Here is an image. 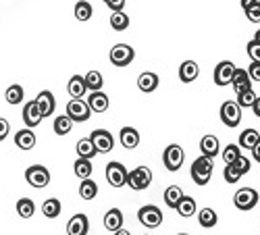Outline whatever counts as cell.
<instances>
[{
	"label": "cell",
	"mask_w": 260,
	"mask_h": 235,
	"mask_svg": "<svg viewBox=\"0 0 260 235\" xmlns=\"http://www.w3.org/2000/svg\"><path fill=\"white\" fill-rule=\"evenodd\" d=\"M198 223H200V227H204V229H212L216 223H219V217H216V212H214L212 208H202V210L198 212Z\"/></svg>",
	"instance_id": "30"
},
{
	"label": "cell",
	"mask_w": 260,
	"mask_h": 235,
	"mask_svg": "<svg viewBox=\"0 0 260 235\" xmlns=\"http://www.w3.org/2000/svg\"><path fill=\"white\" fill-rule=\"evenodd\" d=\"M25 181L36 187V189H42V187H46L50 183V171L46 166H42V164H31L27 166L25 171Z\"/></svg>",
	"instance_id": "4"
},
{
	"label": "cell",
	"mask_w": 260,
	"mask_h": 235,
	"mask_svg": "<svg viewBox=\"0 0 260 235\" xmlns=\"http://www.w3.org/2000/svg\"><path fill=\"white\" fill-rule=\"evenodd\" d=\"M175 210L179 212V215L181 217H193V215H196V200H193L191 196H185L183 194V198L179 200V204L175 206Z\"/></svg>",
	"instance_id": "26"
},
{
	"label": "cell",
	"mask_w": 260,
	"mask_h": 235,
	"mask_svg": "<svg viewBox=\"0 0 260 235\" xmlns=\"http://www.w3.org/2000/svg\"><path fill=\"white\" fill-rule=\"evenodd\" d=\"M256 98H258V96H256L254 90L250 88V90H244V92L237 94V104H240V109H252V104H254Z\"/></svg>",
	"instance_id": "39"
},
{
	"label": "cell",
	"mask_w": 260,
	"mask_h": 235,
	"mask_svg": "<svg viewBox=\"0 0 260 235\" xmlns=\"http://www.w3.org/2000/svg\"><path fill=\"white\" fill-rule=\"evenodd\" d=\"M138 221L148 229H156L162 225V212L154 204H146L138 210Z\"/></svg>",
	"instance_id": "2"
},
{
	"label": "cell",
	"mask_w": 260,
	"mask_h": 235,
	"mask_svg": "<svg viewBox=\"0 0 260 235\" xmlns=\"http://www.w3.org/2000/svg\"><path fill=\"white\" fill-rule=\"evenodd\" d=\"M223 177H225V181H227V183H237V181L242 179V175L237 173V171H235V166H233V164H225Z\"/></svg>",
	"instance_id": "42"
},
{
	"label": "cell",
	"mask_w": 260,
	"mask_h": 235,
	"mask_svg": "<svg viewBox=\"0 0 260 235\" xmlns=\"http://www.w3.org/2000/svg\"><path fill=\"white\" fill-rule=\"evenodd\" d=\"M221 121L227 127H237V125H240V121H242V109H240V104L233 102V100H227L221 106Z\"/></svg>",
	"instance_id": "10"
},
{
	"label": "cell",
	"mask_w": 260,
	"mask_h": 235,
	"mask_svg": "<svg viewBox=\"0 0 260 235\" xmlns=\"http://www.w3.org/2000/svg\"><path fill=\"white\" fill-rule=\"evenodd\" d=\"M106 181L113 187H123L127 183V169L117 160L108 162L106 164Z\"/></svg>",
	"instance_id": "9"
},
{
	"label": "cell",
	"mask_w": 260,
	"mask_h": 235,
	"mask_svg": "<svg viewBox=\"0 0 260 235\" xmlns=\"http://www.w3.org/2000/svg\"><path fill=\"white\" fill-rule=\"evenodd\" d=\"M9 131H11V125H9V121L0 117V142H3V140L9 136Z\"/></svg>",
	"instance_id": "47"
},
{
	"label": "cell",
	"mask_w": 260,
	"mask_h": 235,
	"mask_svg": "<svg viewBox=\"0 0 260 235\" xmlns=\"http://www.w3.org/2000/svg\"><path fill=\"white\" fill-rule=\"evenodd\" d=\"M231 164L235 166V171H237V173H240V175H246L248 171H250V160H248L244 154H240V156H237V158H235Z\"/></svg>",
	"instance_id": "41"
},
{
	"label": "cell",
	"mask_w": 260,
	"mask_h": 235,
	"mask_svg": "<svg viewBox=\"0 0 260 235\" xmlns=\"http://www.w3.org/2000/svg\"><path fill=\"white\" fill-rule=\"evenodd\" d=\"M240 154H242V152H240V146H235V144L225 146V150H223V160H225V164H231Z\"/></svg>",
	"instance_id": "40"
},
{
	"label": "cell",
	"mask_w": 260,
	"mask_h": 235,
	"mask_svg": "<svg viewBox=\"0 0 260 235\" xmlns=\"http://www.w3.org/2000/svg\"><path fill=\"white\" fill-rule=\"evenodd\" d=\"M198 75H200V67H198L196 60H185V62H181V67H179V79H181L183 83H191Z\"/></svg>",
	"instance_id": "20"
},
{
	"label": "cell",
	"mask_w": 260,
	"mask_h": 235,
	"mask_svg": "<svg viewBox=\"0 0 260 235\" xmlns=\"http://www.w3.org/2000/svg\"><path fill=\"white\" fill-rule=\"evenodd\" d=\"M79 196H81L83 200H94V198L98 196V183L92 181V179H81Z\"/></svg>",
	"instance_id": "31"
},
{
	"label": "cell",
	"mask_w": 260,
	"mask_h": 235,
	"mask_svg": "<svg viewBox=\"0 0 260 235\" xmlns=\"http://www.w3.org/2000/svg\"><path fill=\"white\" fill-rule=\"evenodd\" d=\"M177 235H187V233H177Z\"/></svg>",
	"instance_id": "53"
},
{
	"label": "cell",
	"mask_w": 260,
	"mask_h": 235,
	"mask_svg": "<svg viewBox=\"0 0 260 235\" xmlns=\"http://www.w3.org/2000/svg\"><path fill=\"white\" fill-rule=\"evenodd\" d=\"M134 58H136V50L132 46H127V44H117L111 50V62H113L115 67H127V65H132Z\"/></svg>",
	"instance_id": "7"
},
{
	"label": "cell",
	"mask_w": 260,
	"mask_h": 235,
	"mask_svg": "<svg viewBox=\"0 0 260 235\" xmlns=\"http://www.w3.org/2000/svg\"><path fill=\"white\" fill-rule=\"evenodd\" d=\"M150 183H152V171L148 166H138L132 171V173H127V185L136 191L150 187Z\"/></svg>",
	"instance_id": "3"
},
{
	"label": "cell",
	"mask_w": 260,
	"mask_h": 235,
	"mask_svg": "<svg viewBox=\"0 0 260 235\" xmlns=\"http://www.w3.org/2000/svg\"><path fill=\"white\" fill-rule=\"evenodd\" d=\"M36 104H38V109L42 113V117H52L54 115V109H56V100H54V94L44 90V92H40L38 98H36Z\"/></svg>",
	"instance_id": "13"
},
{
	"label": "cell",
	"mask_w": 260,
	"mask_h": 235,
	"mask_svg": "<svg viewBox=\"0 0 260 235\" xmlns=\"http://www.w3.org/2000/svg\"><path fill=\"white\" fill-rule=\"evenodd\" d=\"M102 3H104L108 9H111L113 13H115V11H123V9H125V0H102Z\"/></svg>",
	"instance_id": "46"
},
{
	"label": "cell",
	"mask_w": 260,
	"mask_h": 235,
	"mask_svg": "<svg viewBox=\"0 0 260 235\" xmlns=\"http://www.w3.org/2000/svg\"><path fill=\"white\" fill-rule=\"evenodd\" d=\"M15 144H17L19 150H31L36 146V133L29 129V127H25V129L15 133Z\"/></svg>",
	"instance_id": "18"
},
{
	"label": "cell",
	"mask_w": 260,
	"mask_h": 235,
	"mask_svg": "<svg viewBox=\"0 0 260 235\" xmlns=\"http://www.w3.org/2000/svg\"><path fill=\"white\" fill-rule=\"evenodd\" d=\"M231 85H233V90L237 94L244 92V90H250L252 88V79H250L248 71L246 69H235V73L231 77Z\"/></svg>",
	"instance_id": "19"
},
{
	"label": "cell",
	"mask_w": 260,
	"mask_h": 235,
	"mask_svg": "<svg viewBox=\"0 0 260 235\" xmlns=\"http://www.w3.org/2000/svg\"><path fill=\"white\" fill-rule=\"evenodd\" d=\"M235 65L231 60H223V62H219V65L214 67V73H212V79H214V83L216 85H229L231 83V77H233V73H235Z\"/></svg>",
	"instance_id": "12"
},
{
	"label": "cell",
	"mask_w": 260,
	"mask_h": 235,
	"mask_svg": "<svg viewBox=\"0 0 260 235\" xmlns=\"http://www.w3.org/2000/svg\"><path fill=\"white\" fill-rule=\"evenodd\" d=\"M233 204L240 208V210H252L258 204V191L252 187H242L235 191L233 196Z\"/></svg>",
	"instance_id": "8"
},
{
	"label": "cell",
	"mask_w": 260,
	"mask_h": 235,
	"mask_svg": "<svg viewBox=\"0 0 260 235\" xmlns=\"http://www.w3.org/2000/svg\"><path fill=\"white\" fill-rule=\"evenodd\" d=\"M77 154H79V158H88V160H92V158L98 154L90 138H85V140H79V142H77Z\"/></svg>",
	"instance_id": "34"
},
{
	"label": "cell",
	"mask_w": 260,
	"mask_h": 235,
	"mask_svg": "<svg viewBox=\"0 0 260 235\" xmlns=\"http://www.w3.org/2000/svg\"><path fill=\"white\" fill-rule=\"evenodd\" d=\"M183 158H185L183 148H181V146H177V144H171V146L167 148V150H165V154H162V162H165L167 171H171V173H175V171H179V169H181Z\"/></svg>",
	"instance_id": "6"
},
{
	"label": "cell",
	"mask_w": 260,
	"mask_h": 235,
	"mask_svg": "<svg viewBox=\"0 0 260 235\" xmlns=\"http://www.w3.org/2000/svg\"><path fill=\"white\" fill-rule=\"evenodd\" d=\"M67 90H69V96H71V98H83L85 92H88V88H85V81H83L81 75H73V77L69 79Z\"/></svg>",
	"instance_id": "24"
},
{
	"label": "cell",
	"mask_w": 260,
	"mask_h": 235,
	"mask_svg": "<svg viewBox=\"0 0 260 235\" xmlns=\"http://www.w3.org/2000/svg\"><path fill=\"white\" fill-rule=\"evenodd\" d=\"M212 169H214V160L208 156H198L191 164V179L196 181V185H206L212 177Z\"/></svg>",
	"instance_id": "1"
},
{
	"label": "cell",
	"mask_w": 260,
	"mask_h": 235,
	"mask_svg": "<svg viewBox=\"0 0 260 235\" xmlns=\"http://www.w3.org/2000/svg\"><path fill=\"white\" fill-rule=\"evenodd\" d=\"M5 98H7L9 104L15 106V104H19V102H23V98H25V90L21 88L19 83H13V85H9V88H7Z\"/></svg>",
	"instance_id": "32"
},
{
	"label": "cell",
	"mask_w": 260,
	"mask_h": 235,
	"mask_svg": "<svg viewBox=\"0 0 260 235\" xmlns=\"http://www.w3.org/2000/svg\"><path fill=\"white\" fill-rule=\"evenodd\" d=\"M54 133L56 136H67V133H71V129H73V121L67 117V115H58L56 119H54Z\"/></svg>",
	"instance_id": "33"
},
{
	"label": "cell",
	"mask_w": 260,
	"mask_h": 235,
	"mask_svg": "<svg viewBox=\"0 0 260 235\" xmlns=\"http://www.w3.org/2000/svg\"><path fill=\"white\" fill-rule=\"evenodd\" d=\"M60 210H62V204L56 198H48V200H44V204H42V215L46 219H56L60 215Z\"/></svg>",
	"instance_id": "29"
},
{
	"label": "cell",
	"mask_w": 260,
	"mask_h": 235,
	"mask_svg": "<svg viewBox=\"0 0 260 235\" xmlns=\"http://www.w3.org/2000/svg\"><path fill=\"white\" fill-rule=\"evenodd\" d=\"M64 115H67L73 123H85L90 119L92 111H90L88 102H85L83 98H71V102L67 104V113Z\"/></svg>",
	"instance_id": "5"
},
{
	"label": "cell",
	"mask_w": 260,
	"mask_h": 235,
	"mask_svg": "<svg viewBox=\"0 0 260 235\" xmlns=\"http://www.w3.org/2000/svg\"><path fill=\"white\" fill-rule=\"evenodd\" d=\"M119 140H121L125 150H136L140 146V133H138V129H134V127H123L121 133H119Z\"/></svg>",
	"instance_id": "17"
},
{
	"label": "cell",
	"mask_w": 260,
	"mask_h": 235,
	"mask_svg": "<svg viewBox=\"0 0 260 235\" xmlns=\"http://www.w3.org/2000/svg\"><path fill=\"white\" fill-rule=\"evenodd\" d=\"M248 75H250V79H252V81H260V62H256V60H252V62H250V67H248Z\"/></svg>",
	"instance_id": "45"
},
{
	"label": "cell",
	"mask_w": 260,
	"mask_h": 235,
	"mask_svg": "<svg viewBox=\"0 0 260 235\" xmlns=\"http://www.w3.org/2000/svg\"><path fill=\"white\" fill-rule=\"evenodd\" d=\"M90 140H92V144H94V148H96L98 154H106V152H111L113 148H115V140H113V136L108 133L106 129H96V131H92Z\"/></svg>",
	"instance_id": "11"
},
{
	"label": "cell",
	"mask_w": 260,
	"mask_h": 235,
	"mask_svg": "<svg viewBox=\"0 0 260 235\" xmlns=\"http://www.w3.org/2000/svg\"><path fill=\"white\" fill-rule=\"evenodd\" d=\"M200 150H202V156H208V158H214L221 150V144H219V138L214 136H204L202 142H200Z\"/></svg>",
	"instance_id": "22"
},
{
	"label": "cell",
	"mask_w": 260,
	"mask_h": 235,
	"mask_svg": "<svg viewBox=\"0 0 260 235\" xmlns=\"http://www.w3.org/2000/svg\"><path fill=\"white\" fill-rule=\"evenodd\" d=\"M83 81H85V88H88L90 92H98L104 85V77L100 75V71H88L83 75Z\"/></svg>",
	"instance_id": "28"
},
{
	"label": "cell",
	"mask_w": 260,
	"mask_h": 235,
	"mask_svg": "<svg viewBox=\"0 0 260 235\" xmlns=\"http://www.w3.org/2000/svg\"><path fill=\"white\" fill-rule=\"evenodd\" d=\"M246 17L252 21V23H260V5L248 7V9H246Z\"/></svg>",
	"instance_id": "44"
},
{
	"label": "cell",
	"mask_w": 260,
	"mask_h": 235,
	"mask_svg": "<svg viewBox=\"0 0 260 235\" xmlns=\"http://www.w3.org/2000/svg\"><path fill=\"white\" fill-rule=\"evenodd\" d=\"M258 140H260V133H258L256 129H246V131L240 133V144H237V146L246 148V150H252Z\"/></svg>",
	"instance_id": "35"
},
{
	"label": "cell",
	"mask_w": 260,
	"mask_h": 235,
	"mask_svg": "<svg viewBox=\"0 0 260 235\" xmlns=\"http://www.w3.org/2000/svg\"><path fill=\"white\" fill-rule=\"evenodd\" d=\"M90 231V221L85 215H75L67 223V235H88Z\"/></svg>",
	"instance_id": "15"
},
{
	"label": "cell",
	"mask_w": 260,
	"mask_h": 235,
	"mask_svg": "<svg viewBox=\"0 0 260 235\" xmlns=\"http://www.w3.org/2000/svg\"><path fill=\"white\" fill-rule=\"evenodd\" d=\"M252 156H254V160H258L260 162V140L256 142V146L252 148Z\"/></svg>",
	"instance_id": "48"
},
{
	"label": "cell",
	"mask_w": 260,
	"mask_h": 235,
	"mask_svg": "<svg viewBox=\"0 0 260 235\" xmlns=\"http://www.w3.org/2000/svg\"><path fill=\"white\" fill-rule=\"evenodd\" d=\"M73 171L79 179H90L92 173H94V166H92V160L88 158H77L75 164H73Z\"/></svg>",
	"instance_id": "25"
},
{
	"label": "cell",
	"mask_w": 260,
	"mask_h": 235,
	"mask_svg": "<svg viewBox=\"0 0 260 235\" xmlns=\"http://www.w3.org/2000/svg\"><path fill=\"white\" fill-rule=\"evenodd\" d=\"M104 227L111 231V233H115L117 229H121L123 227V212L119 208H111L104 215Z\"/></svg>",
	"instance_id": "23"
},
{
	"label": "cell",
	"mask_w": 260,
	"mask_h": 235,
	"mask_svg": "<svg viewBox=\"0 0 260 235\" xmlns=\"http://www.w3.org/2000/svg\"><path fill=\"white\" fill-rule=\"evenodd\" d=\"M158 75L156 73H152V71H146V73H142L140 77H138V88L142 90V92H146V94H150V92H154L156 88H158Z\"/></svg>",
	"instance_id": "21"
},
{
	"label": "cell",
	"mask_w": 260,
	"mask_h": 235,
	"mask_svg": "<svg viewBox=\"0 0 260 235\" xmlns=\"http://www.w3.org/2000/svg\"><path fill=\"white\" fill-rule=\"evenodd\" d=\"M252 111H254V115L260 119V98H256V100H254V104H252Z\"/></svg>",
	"instance_id": "50"
},
{
	"label": "cell",
	"mask_w": 260,
	"mask_h": 235,
	"mask_svg": "<svg viewBox=\"0 0 260 235\" xmlns=\"http://www.w3.org/2000/svg\"><path fill=\"white\" fill-rule=\"evenodd\" d=\"M42 113H40V109H38V104H36V100H31V102H27L25 106H23V123L29 127V129H34V127H38L40 123H42Z\"/></svg>",
	"instance_id": "14"
},
{
	"label": "cell",
	"mask_w": 260,
	"mask_h": 235,
	"mask_svg": "<svg viewBox=\"0 0 260 235\" xmlns=\"http://www.w3.org/2000/svg\"><path fill=\"white\" fill-rule=\"evenodd\" d=\"M94 15V9L92 5L88 3V0H79V3L75 5V19L77 21H90Z\"/></svg>",
	"instance_id": "38"
},
{
	"label": "cell",
	"mask_w": 260,
	"mask_h": 235,
	"mask_svg": "<svg viewBox=\"0 0 260 235\" xmlns=\"http://www.w3.org/2000/svg\"><path fill=\"white\" fill-rule=\"evenodd\" d=\"M85 102H88V106H90L92 113H106V111H108V96H106L102 90L92 92Z\"/></svg>",
	"instance_id": "16"
},
{
	"label": "cell",
	"mask_w": 260,
	"mask_h": 235,
	"mask_svg": "<svg viewBox=\"0 0 260 235\" xmlns=\"http://www.w3.org/2000/svg\"><path fill=\"white\" fill-rule=\"evenodd\" d=\"M115 235H132V233H129L127 229H123V227H121V229H117V231H115Z\"/></svg>",
	"instance_id": "51"
},
{
	"label": "cell",
	"mask_w": 260,
	"mask_h": 235,
	"mask_svg": "<svg viewBox=\"0 0 260 235\" xmlns=\"http://www.w3.org/2000/svg\"><path fill=\"white\" fill-rule=\"evenodd\" d=\"M34 212H36V204H34V200H29V198H21V200L17 202V215H19L21 219H31V217H34Z\"/></svg>",
	"instance_id": "36"
},
{
	"label": "cell",
	"mask_w": 260,
	"mask_h": 235,
	"mask_svg": "<svg viewBox=\"0 0 260 235\" xmlns=\"http://www.w3.org/2000/svg\"><path fill=\"white\" fill-rule=\"evenodd\" d=\"M254 40H256V42H260V29L256 31V36H254Z\"/></svg>",
	"instance_id": "52"
},
{
	"label": "cell",
	"mask_w": 260,
	"mask_h": 235,
	"mask_svg": "<svg viewBox=\"0 0 260 235\" xmlns=\"http://www.w3.org/2000/svg\"><path fill=\"white\" fill-rule=\"evenodd\" d=\"M165 204L169 206V208H175L177 204H179V200L183 198V189L179 187V185H171V187H167L165 189Z\"/></svg>",
	"instance_id": "27"
},
{
	"label": "cell",
	"mask_w": 260,
	"mask_h": 235,
	"mask_svg": "<svg viewBox=\"0 0 260 235\" xmlns=\"http://www.w3.org/2000/svg\"><path fill=\"white\" fill-rule=\"evenodd\" d=\"M254 5H260V0H242V9L246 11L248 7H254Z\"/></svg>",
	"instance_id": "49"
},
{
	"label": "cell",
	"mask_w": 260,
	"mask_h": 235,
	"mask_svg": "<svg viewBox=\"0 0 260 235\" xmlns=\"http://www.w3.org/2000/svg\"><path fill=\"white\" fill-rule=\"evenodd\" d=\"M246 50H248V56H250L252 60L260 62V42L250 40V42H248V46H246Z\"/></svg>",
	"instance_id": "43"
},
{
	"label": "cell",
	"mask_w": 260,
	"mask_h": 235,
	"mask_svg": "<svg viewBox=\"0 0 260 235\" xmlns=\"http://www.w3.org/2000/svg\"><path fill=\"white\" fill-rule=\"evenodd\" d=\"M111 27L115 31H125L129 27V17H127L125 11H115L111 15Z\"/></svg>",
	"instance_id": "37"
}]
</instances>
